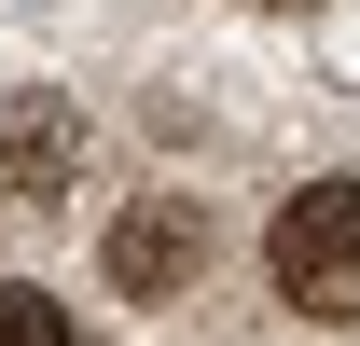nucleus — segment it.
<instances>
[{
  "label": "nucleus",
  "instance_id": "f257e3e1",
  "mask_svg": "<svg viewBox=\"0 0 360 346\" xmlns=\"http://www.w3.org/2000/svg\"><path fill=\"white\" fill-rule=\"evenodd\" d=\"M264 277L291 319H360V180H305V194H277L264 222Z\"/></svg>",
  "mask_w": 360,
  "mask_h": 346
},
{
  "label": "nucleus",
  "instance_id": "20e7f679",
  "mask_svg": "<svg viewBox=\"0 0 360 346\" xmlns=\"http://www.w3.org/2000/svg\"><path fill=\"white\" fill-rule=\"evenodd\" d=\"M0 346H84V319L56 291H28V277H0Z\"/></svg>",
  "mask_w": 360,
  "mask_h": 346
},
{
  "label": "nucleus",
  "instance_id": "7ed1b4c3",
  "mask_svg": "<svg viewBox=\"0 0 360 346\" xmlns=\"http://www.w3.org/2000/svg\"><path fill=\"white\" fill-rule=\"evenodd\" d=\"M0 194H14V208H56V194H70V111H56V97H28V111L0 125Z\"/></svg>",
  "mask_w": 360,
  "mask_h": 346
},
{
  "label": "nucleus",
  "instance_id": "f03ea898",
  "mask_svg": "<svg viewBox=\"0 0 360 346\" xmlns=\"http://www.w3.org/2000/svg\"><path fill=\"white\" fill-rule=\"evenodd\" d=\"M97 263H111V291H125V305L194 291V277H208V194H125L111 236H97Z\"/></svg>",
  "mask_w": 360,
  "mask_h": 346
}]
</instances>
